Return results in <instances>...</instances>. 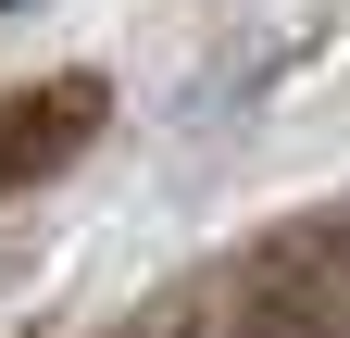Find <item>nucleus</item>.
Returning <instances> with one entry per match:
<instances>
[{
  "mask_svg": "<svg viewBox=\"0 0 350 338\" xmlns=\"http://www.w3.org/2000/svg\"><path fill=\"white\" fill-rule=\"evenodd\" d=\"M100 113H113V88H100V75L13 88V101H0V200H13V188H38V176H63V163L100 138Z\"/></svg>",
  "mask_w": 350,
  "mask_h": 338,
  "instance_id": "1",
  "label": "nucleus"
},
{
  "mask_svg": "<svg viewBox=\"0 0 350 338\" xmlns=\"http://www.w3.org/2000/svg\"><path fill=\"white\" fill-rule=\"evenodd\" d=\"M0 13H13V0H0Z\"/></svg>",
  "mask_w": 350,
  "mask_h": 338,
  "instance_id": "2",
  "label": "nucleus"
}]
</instances>
